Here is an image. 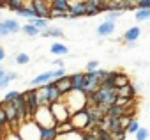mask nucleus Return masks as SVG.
Masks as SVG:
<instances>
[{"label":"nucleus","mask_w":150,"mask_h":140,"mask_svg":"<svg viewBox=\"0 0 150 140\" xmlns=\"http://www.w3.org/2000/svg\"><path fill=\"white\" fill-rule=\"evenodd\" d=\"M64 101L67 103L71 114H74V112H80V110H85L87 108L88 96L83 91H71L69 94H65V99Z\"/></svg>","instance_id":"obj_1"},{"label":"nucleus","mask_w":150,"mask_h":140,"mask_svg":"<svg viewBox=\"0 0 150 140\" xmlns=\"http://www.w3.org/2000/svg\"><path fill=\"white\" fill-rule=\"evenodd\" d=\"M18 135L21 136V140H41V126L34 121V119H28V121H23L18 128H16Z\"/></svg>","instance_id":"obj_2"},{"label":"nucleus","mask_w":150,"mask_h":140,"mask_svg":"<svg viewBox=\"0 0 150 140\" xmlns=\"http://www.w3.org/2000/svg\"><path fill=\"white\" fill-rule=\"evenodd\" d=\"M117 98H118L117 89H113V91H106V89H101V87H99L94 94L88 96V99H90L92 105H104V106H111V105H115V103H117Z\"/></svg>","instance_id":"obj_3"},{"label":"nucleus","mask_w":150,"mask_h":140,"mask_svg":"<svg viewBox=\"0 0 150 140\" xmlns=\"http://www.w3.org/2000/svg\"><path fill=\"white\" fill-rule=\"evenodd\" d=\"M32 119H34L41 128H53V126H57V121H55V115H53L50 105H41V106L37 108V112L34 114Z\"/></svg>","instance_id":"obj_4"},{"label":"nucleus","mask_w":150,"mask_h":140,"mask_svg":"<svg viewBox=\"0 0 150 140\" xmlns=\"http://www.w3.org/2000/svg\"><path fill=\"white\" fill-rule=\"evenodd\" d=\"M71 122L74 126V129H80V131H88L92 128V121L88 115V110H80V112H74L71 115Z\"/></svg>","instance_id":"obj_5"},{"label":"nucleus","mask_w":150,"mask_h":140,"mask_svg":"<svg viewBox=\"0 0 150 140\" xmlns=\"http://www.w3.org/2000/svg\"><path fill=\"white\" fill-rule=\"evenodd\" d=\"M50 108H51V112H53V115H55V121H57V124L58 122H65V121H71V110H69V106H67V103L62 99V101H57V103H51L50 105Z\"/></svg>","instance_id":"obj_6"},{"label":"nucleus","mask_w":150,"mask_h":140,"mask_svg":"<svg viewBox=\"0 0 150 140\" xmlns=\"http://www.w3.org/2000/svg\"><path fill=\"white\" fill-rule=\"evenodd\" d=\"M30 6L34 7L37 18H50V13H51L50 0H30Z\"/></svg>","instance_id":"obj_7"},{"label":"nucleus","mask_w":150,"mask_h":140,"mask_svg":"<svg viewBox=\"0 0 150 140\" xmlns=\"http://www.w3.org/2000/svg\"><path fill=\"white\" fill-rule=\"evenodd\" d=\"M23 96H25V99H27L28 115H30V119H32L34 114L37 112V108L41 106V103H39V99H37V89H28V91L23 92Z\"/></svg>","instance_id":"obj_8"},{"label":"nucleus","mask_w":150,"mask_h":140,"mask_svg":"<svg viewBox=\"0 0 150 140\" xmlns=\"http://www.w3.org/2000/svg\"><path fill=\"white\" fill-rule=\"evenodd\" d=\"M80 16H87V2H74L69 7V20L80 18Z\"/></svg>","instance_id":"obj_9"},{"label":"nucleus","mask_w":150,"mask_h":140,"mask_svg":"<svg viewBox=\"0 0 150 140\" xmlns=\"http://www.w3.org/2000/svg\"><path fill=\"white\" fill-rule=\"evenodd\" d=\"M46 87H48V99H50V105H51V103H57V101H62L64 94H62L60 89L57 87L55 80H51L50 84H46Z\"/></svg>","instance_id":"obj_10"},{"label":"nucleus","mask_w":150,"mask_h":140,"mask_svg":"<svg viewBox=\"0 0 150 140\" xmlns=\"http://www.w3.org/2000/svg\"><path fill=\"white\" fill-rule=\"evenodd\" d=\"M51 80H53V71H46V73H41V75H37L35 78H32V80H30V85H32V89H37V87H41V85L50 84Z\"/></svg>","instance_id":"obj_11"},{"label":"nucleus","mask_w":150,"mask_h":140,"mask_svg":"<svg viewBox=\"0 0 150 140\" xmlns=\"http://www.w3.org/2000/svg\"><path fill=\"white\" fill-rule=\"evenodd\" d=\"M71 84H72V91H83L85 84H87V73H74V75H71Z\"/></svg>","instance_id":"obj_12"},{"label":"nucleus","mask_w":150,"mask_h":140,"mask_svg":"<svg viewBox=\"0 0 150 140\" xmlns=\"http://www.w3.org/2000/svg\"><path fill=\"white\" fill-rule=\"evenodd\" d=\"M97 36L99 37H108V36H111L113 32H115V21H103L99 27H97Z\"/></svg>","instance_id":"obj_13"},{"label":"nucleus","mask_w":150,"mask_h":140,"mask_svg":"<svg viewBox=\"0 0 150 140\" xmlns=\"http://www.w3.org/2000/svg\"><path fill=\"white\" fill-rule=\"evenodd\" d=\"M139 36H141V29H139L138 25H134V27H129V29L125 30V34H124L122 39H124L125 43H132V41H138Z\"/></svg>","instance_id":"obj_14"},{"label":"nucleus","mask_w":150,"mask_h":140,"mask_svg":"<svg viewBox=\"0 0 150 140\" xmlns=\"http://www.w3.org/2000/svg\"><path fill=\"white\" fill-rule=\"evenodd\" d=\"M55 84H57V87L60 89V92L65 96V94H69L71 91H72V84H71V76H62V78H58V80H55Z\"/></svg>","instance_id":"obj_15"},{"label":"nucleus","mask_w":150,"mask_h":140,"mask_svg":"<svg viewBox=\"0 0 150 140\" xmlns=\"http://www.w3.org/2000/svg\"><path fill=\"white\" fill-rule=\"evenodd\" d=\"M57 140H85V131L72 129V131H69V133H62V135H58Z\"/></svg>","instance_id":"obj_16"},{"label":"nucleus","mask_w":150,"mask_h":140,"mask_svg":"<svg viewBox=\"0 0 150 140\" xmlns=\"http://www.w3.org/2000/svg\"><path fill=\"white\" fill-rule=\"evenodd\" d=\"M136 87L132 85V84H129V85H125V87H120V89H117V94L120 96V98H129V99H132L134 96H136Z\"/></svg>","instance_id":"obj_17"},{"label":"nucleus","mask_w":150,"mask_h":140,"mask_svg":"<svg viewBox=\"0 0 150 140\" xmlns=\"http://www.w3.org/2000/svg\"><path fill=\"white\" fill-rule=\"evenodd\" d=\"M57 136H58L57 126H53V128H41V140H57Z\"/></svg>","instance_id":"obj_18"},{"label":"nucleus","mask_w":150,"mask_h":140,"mask_svg":"<svg viewBox=\"0 0 150 140\" xmlns=\"http://www.w3.org/2000/svg\"><path fill=\"white\" fill-rule=\"evenodd\" d=\"M127 114V110L124 108V106H120V105H111L110 108H108V112H106V115L108 117H122V115H125Z\"/></svg>","instance_id":"obj_19"},{"label":"nucleus","mask_w":150,"mask_h":140,"mask_svg":"<svg viewBox=\"0 0 150 140\" xmlns=\"http://www.w3.org/2000/svg\"><path fill=\"white\" fill-rule=\"evenodd\" d=\"M37 99H39L41 105H50V99H48V87H46V85L37 87Z\"/></svg>","instance_id":"obj_20"},{"label":"nucleus","mask_w":150,"mask_h":140,"mask_svg":"<svg viewBox=\"0 0 150 140\" xmlns=\"http://www.w3.org/2000/svg\"><path fill=\"white\" fill-rule=\"evenodd\" d=\"M51 9H60V11H69L71 7V0H50Z\"/></svg>","instance_id":"obj_21"},{"label":"nucleus","mask_w":150,"mask_h":140,"mask_svg":"<svg viewBox=\"0 0 150 140\" xmlns=\"http://www.w3.org/2000/svg\"><path fill=\"white\" fill-rule=\"evenodd\" d=\"M21 30H23V34H27V36H30V37H35V36H41V34H42V32H41L35 25H32V23L23 25V27H21Z\"/></svg>","instance_id":"obj_22"},{"label":"nucleus","mask_w":150,"mask_h":140,"mask_svg":"<svg viewBox=\"0 0 150 140\" xmlns=\"http://www.w3.org/2000/svg\"><path fill=\"white\" fill-rule=\"evenodd\" d=\"M50 50H51L53 55H67L69 53V48L65 44H62V43H53Z\"/></svg>","instance_id":"obj_23"},{"label":"nucleus","mask_w":150,"mask_h":140,"mask_svg":"<svg viewBox=\"0 0 150 140\" xmlns=\"http://www.w3.org/2000/svg\"><path fill=\"white\" fill-rule=\"evenodd\" d=\"M4 23H6V27L9 29V32H11V34H18V32L21 30V27H20V23H18V20H14V18H9V20H4Z\"/></svg>","instance_id":"obj_24"},{"label":"nucleus","mask_w":150,"mask_h":140,"mask_svg":"<svg viewBox=\"0 0 150 140\" xmlns=\"http://www.w3.org/2000/svg\"><path fill=\"white\" fill-rule=\"evenodd\" d=\"M134 20H136L138 23H141V21H148V20H150V9H136Z\"/></svg>","instance_id":"obj_25"},{"label":"nucleus","mask_w":150,"mask_h":140,"mask_svg":"<svg viewBox=\"0 0 150 140\" xmlns=\"http://www.w3.org/2000/svg\"><path fill=\"white\" fill-rule=\"evenodd\" d=\"M28 23L35 25L41 32H44V29H48V18H30Z\"/></svg>","instance_id":"obj_26"},{"label":"nucleus","mask_w":150,"mask_h":140,"mask_svg":"<svg viewBox=\"0 0 150 140\" xmlns=\"http://www.w3.org/2000/svg\"><path fill=\"white\" fill-rule=\"evenodd\" d=\"M41 36H44V37H64V30L53 27V29H46Z\"/></svg>","instance_id":"obj_27"},{"label":"nucleus","mask_w":150,"mask_h":140,"mask_svg":"<svg viewBox=\"0 0 150 140\" xmlns=\"http://www.w3.org/2000/svg\"><path fill=\"white\" fill-rule=\"evenodd\" d=\"M72 129H74V126H72L71 121H65V122H58V124H57V131H58V135H62V133H69V131H72Z\"/></svg>","instance_id":"obj_28"},{"label":"nucleus","mask_w":150,"mask_h":140,"mask_svg":"<svg viewBox=\"0 0 150 140\" xmlns=\"http://www.w3.org/2000/svg\"><path fill=\"white\" fill-rule=\"evenodd\" d=\"M20 16H23V18H27V20H30V18H37V14H35V11H34V7L28 4L27 7H23L20 13H18Z\"/></svg>","instance_id":"obj_29"},{"label":"nucleus","mask_w":150,"mask_h":140,"mask_svg":"<svg viewBox=\"0 0 150 140\" xmlns=\"http://www.w3.org/2000/svg\"><path fill=\"white\" fill-rule=\"evenodd\" d=\"M115 85H117V89L129 85V76H127L125 73H118V75H117V78H115Z\"/></svg>","instance_id":"obj_30"},{"label":"nucleus","mask_w":150,"mask_h":140,"mask_svg":"<svg viewBox=\"0 0 150 140\" xmlns=\"http://www.w3.org/2000/svg\"><path fill=\"white\" fill-rule=\"evenodd\" d=\"M50 18H64V20H69V11H60V9H51L50 13Z\"/></svg>","instance_id":"obj_31"},{"label":"nucleus","mask_w":150,"mask_h":140,"mask_svg":"<svg viewBox=\"0 0 150 140\" xmlns=\"http://www.w3.org/2000/svg\"><path fill=\"white\" fill-rule=\"evenodd\" d=\"M2 140H21V136L18 135L16 129H9V131H6L2 135Z\"/></svg>","instance_id":"obj_32"},{"label":"nucleus","mask_w":150,"mask_h":140,"mask_svg":"<svg viewBox=\"0 0 150 140\" xmlns=\"http://www.w3.org/2000/svg\"><path fill=\"white\" fill-rule=\"evenodd\" d=\"M14 62H16V64H20V66H25V64H28V62H30V57H28L27 53H23V51H21V53H18V55L14 57Z\"/></svg>","instance_id":"obj_33"},{"label":"nucleus","mask_w":150,"mask_h":140,"mask_svg":"<svg viewBox=\"0 0 150 140\" xmlns=\"http://www.w3.org/2000/svg\"><path fill=\"white\" fill-rule=\"evenodd\" d=\"M16 76H18L16 73H6V76L0 80V89H6V87H7V84H9L11 80H14Z\"/></svg>","instance_id":"obj_34"},{"label":"nucleus","mask_w":150,"mask_h":140,"mask_svg":"<svg viewBox=\"0 0 150 140\" xmlns=\"http://www.w3.org/2000/svg\"><path fill=\"white\" fill-rule=\"evenodd\" d=\"M134 136H136V140H146L150 136V131H148V128H139Z\"/></svg>","instance_id":"obj_35"},{"label":"nucleus","mask_w":150,"mask_h":140,"mask_svg":"<svg viewBox=\"0 0 150 140\" xmlns=\"http://www.w3.org/2000/svg\"><path fill=\"white\" fill-rule=\"evenodd\" d=\"M120 16H122V11H110L106 14V21H117Z\"/></svg>","instance_id":"obj_36"},{"label":"nucleus","mask_w":150,"mask_h":140,"mask_svg":"<svg viewBox=\"0 0 150 140\" xmlns=\"http://www.w3.org/2000/svg\"><path fill=\"white\" fill-rule=\"evenodd\" d=\"M20 94H21V92H18V91H9V92L4 96V101H7V103H13V101H14V99H16Z\"/></svg>","instance_id":"obj_37"},{"label":"nucleus","mask_w":150,"mask_h":140,"mask_svg":"<svg viewBox=\"0 0 150 140\" xmlns=\"http://www.w3.org/2000/svg\"><path fill=\"white\" fill-rule=\"evenodd\" d=\"M138 129H139V124H138V121H136V119H132V121H131V124L127 126V133L136 135V133H138Z\"/></svg>","instance_id":"obj_38"},{"label":"nucleus","mask_w":150,"mask_h":140,"mask_svg":"<svg viewBox=\"0 0 150 140\" xmlns=\"http://www.w3.org/2000/svg\"><path fill=\"white\" fill-rule=\"evenodd\" d=\"M131 121H132V119H131V117H129V115H127V114H125V115H122V117H120V124H122V128H124V129H125V131H127V126H129V124H131Z\"/></svg>","instance_id":"obj_39"},{"label":"nucleus","mask_w":150,"mask_h":140,"mask_svg":"<svg viewBox=\"0 0 150 140\" xmlns=\"http://www.w3.org/2000/svg\"><path fill=\"white\" fill-rule=\"evenodd\" d=\"M11 32H9V29L6 27V23L4 21H0V39H2V37H7Z\"/></svg>","instance_id":"obj_40"},{"label":"nucleus","mask_w":150,"mask_h":140,"mask_svg":"<svg viewBox=\"0 0 150 140\" xmlns=\"http://www.w3.org/2000/svg\"><path fill=\"white\" fill-rule=\"evenodd\" d=\"M138 9H150V0H136Z\"/></svg>","instance_id":"obj_41"},{"label":"nucleus","mask_w":150,"mask_h":140,"mask_svg":"<svg viewBox=\"0 0 150 140\" xmlns=\"http://www.w3.org/2000/svg\"><path fill=\"white\" fill-rule=\"evenodd\" d=\"M97 69H99V62H97V60L87 62V71H97Z\"/></svg>","instance_id":"obj_42"},{"label":"nucleus","mask_w":150,"mask_h":140,"mask_svg":"<svg viewBox=\"0 0 150 140\" xmlns=\"http://www.w3.org/2000/svg\"><path fill=\"white\" fill-rule=\"evenodd\" d=\"M62 76H65V69H64V67H58L57 71H53V80H58V78H62Z\"/></svg>","instance_id":"obj_43"},{"label":"nucleus","mask_w":150,"mask_h":140,"mask_svg":"<svg viewBox=\"0 0 150 140\" xmlns=\"http://www.w3.org/2000/svg\"><path fill=\"white\" fill-rule=\"evenodd\" d=\"M4 59H6V50H4L2 46H0V62H2Z\"/></svg>","instance_id":"obj_44"},{"label":"nucleus","mask_w":150,"mask_h":140,"mask_svg":"<svg viewBox=\"0 0 150 140\" xmlns=\"http://www.w3.org/2000/svg\"><path fill=\"white\" fill-rule=\"evenodd\" d=\"M55 66H58V67H64V60H62V59H57V60H55Z\"/></svg>","instance_id":"obj_45"},{"label":"nucleus","mask_w":150,"mask_h":140,"mask_svg":"<svg viewBox=\"0 0 150 140\" xmlns=\"http://www.w3.org/2000/svg\"><path fill=\"white\" fill-rule=\"evenodd\" d=\"M4 7H7V2L6 0H0V9H4Z\"/></svg>","instance_id":"obj_46"},{"label":"nucleus","mask_w":150,"mask_h":140,"mask_svg":"<svg viewBox=\"0 0 150 140\" xmlns=\"http://www.w3.org/2000/svg\"><path fill=\"white\" fill-rule=\"evenodd\" d=\"M138 44H136V41H132V43H127V48H136Z\"/></svg>","instance_id":"obj_47"},{"label":"nucleus","mask_w":150,"mask_h":140,"mask_svg":"<svg viewBox=\"0 0 150 140\" xmlns=\"http://www.w3.org/2000/svg\"><path fill=\"white\" fill-rule=\"evenodd\" d=\"M6 76V69H2V67H0V80H2Z\"/></svg>","instance_id":"obj_48"},{"label":"nucleus","mask_w":150,"mask_h":140,"mask_svg":"<svg viewBox=\"0 0 150 140\" xmlns=\"http://www.w3.org/2000/svg\"><path fill=\"white\" fill-rule=\"evenodd\" d=\"M74 2H87V0H71V4H74Z\"/></svg>","instance_id":"obj_49"},{"label":"nucleus","mask_w":150,"mask_h":140,"mask_svg":"<svg viewBox=\"0 0 150 140\" xmlns=\"http://www.w3.org/2000/svg\"><path fill=\"white\" fill-rule=\"evenodd\" d=\"M2 135H4V131H2V129H0V138H2Z\"/></svg>","instance_id":"obj_50"},{"label":"nucleus","mask_w":150,"mask_h":140,"mask_svg":"<svg viewBox=\"0 0 150 140\" xmlns=\"http://www.w3.org/2000/svg\"><path fill=\"white\" fill-rule=\"evenodd\" d=\"M6 2H7V4H9V2H11V0H6Z\"/></svg>","instance_id":"obj_51"},{"label":"nucleus","mask_w":150,"mask_h":140,"mask_svg":"<svg viewBox=\"0 0 150 140\" xmlns=\"http://www.w3.org/2000/svg\"><path fill=\"white\" fill-rule=\"evenodd\" d=\"M0 21H2V16H0Z\"/></svg>","instance_id":"obj_52"},{"label":"nucleus","mask_w":150,"mask_h":140,"mask_svg":"<svg viewBox=\"0 0 150 140\" xmlns=\"http://www.w3.org/2000/svg\"><path fill=\"white\" fill-rule=\"evenodd\" d=\"M0 140H2V138H0Z\"/></svg>","instance_id":"obj_53"},{"label":"nucleus","mask_w":150,"mask_h":140,"mask_svg":"<svg viewBox=\"0 0 150 140\" xmlns=\"http://www.w3.org/2000/svg\"><path fill=\"white\" fill-rule=\"evenodd\" d=\"M118 2H120V0H118Z\"/></svg>","instance_id":"obj_54"}]
</instances>
